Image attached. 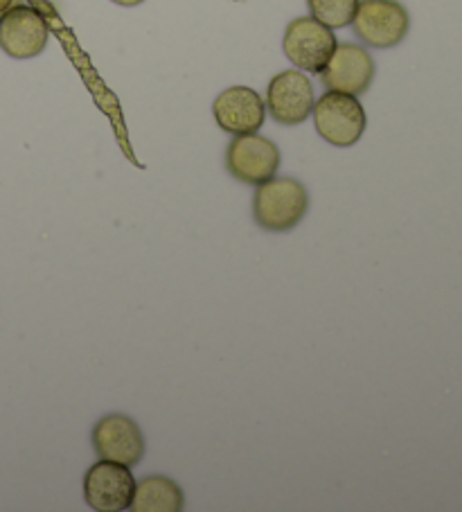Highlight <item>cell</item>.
I'll use <instances>...</instances> for the list:
<instances>
[{
    "label": "cell",
    "instance_id": "cell-1",
    "mask_svg": "<svg viewBox=\"0 0 462 512\" xmlns=\"http://www.w3.org/2000/svg\"><path fill=\"white\" fill-rule=\"evenodd\" d=\"M307 188L293 176H273L257 185L253 194V217L269 233H289L307 215Z\"/></svg>",
    "mask_w": 462,
    "mask_h": 512
},
{
    "label": "cell",
    "instance_id": "cell-2",
    "mask_svg": "<svg viewBox=\"0 0 462 512\" xmlns=\"http://www.w3.org/2000/svg\"><path fill=\"white\" fill-rule=\"evenodd\" d=\"M312 116L318 136L334 147L357 145L368 125L359 97L339 91L321 95V100L314 102Z\"/></svg>",
    "mask_w": 462,
    "mask_h": 512
},
{
    "label": "cell",
    "instance_id": "cell-3",
    "mask_svg": "<svg viewBox=\"0 0 462 512\" xmlns=\"http://www.w3.org/2000/svg\"><path fill=\"white\" fill-rule=\"evenodd\" d=\"M354 34L375 50L399 46L411 30V16L399 0H359Z\"/></svg>",
    "mask_w": 462,
    "mask_h": 512
},
{
    "label": "cell",
    "instance_id": "cell-4",
    "mask_svg": "<svg viewBox=\"0 0 462 512\" xmlns=\"http://www.w3.org/2000/svg\"><path fill=\"white\" fill-rule=\"evenodd\" d=\"M336 46H339V41H336L334 30L316 21L314 16L293 19L287 25V30H284L282 39L284 55H287L291 64L302 70V73L314 75H321V70L330 61Z\"/></svg>",
    "mask_w": 462,
    "mask_h": 512
},
{
    "label": "cell",
    "instance_id": "cell-5",
    "mask_svg": "<svg viewBox=\"0 0 462 512\" xmlns=\"http://www.w3.org/2000/svg\"><path fill=\"white\" fill-rule=\"evenodd\" d=\"M136 485L129 465L100 458L84 476V499L97 512H122L131 508Z\"/></svg>",
    "mask_w": 462,
    "mask_h": 512
},
{
    "label": "cell",
    "instance_id": "cell-6",
    "mask_svg": "<svg viewBox=\"0 0 462 512\" xmlns=\"http://www.w3.org/2000/svg\"><path fill=\"white\" fill-rule=\"evenodd\" d=\"M314 86L302 70H284L275 75L266 88V111L284 127L302 125L314 111Z\"/></svg>",
    "mask_w": 462,
    "mask_h": 512
},
{
    "label": "cell",
    "instance_id": "cell-7",
    "mask_svg": "<svg viewBox=\"0 0 462 512\" xmlns=\"http://www.w3.org/2000/svg\"><path fill=\"white\" fill-rule=\"evenodd\" d=\"M50 28L39 10L30 5H12L0 14V50L12 59L39 57L48 46Z\"/></svg>",
    "mask_w": 462,
    "mask_h": 512
},
{
    "label": "cell",
    "instance_id": "cell-8",
    "mask_svg": "<svg viewBox=\"0 0 462 512\" xmlns=\"http://www.w3.org/2000/svg\"><path fill=\"white\" fill-rule=\"evenodd\" d=\"M280 161V147L260 134L235 136L226 149V167L230 176L248 185H260L273 179Z\"/></svg>",
    "mask_w": 462,
    "mask_h": 512
},
{
    "label": "cell",
    "instance_id": "cell-9",
    "mask_svg": "<svg viewBox=\"0 0 462 512\" xmlns=\"http://www.w3.org/2000/svg\"><path fill=\"white\" fill-rule=\"evenodd\" d=\"M91 443L97 458L115 461L122 465H138L145 456V436L140 425L124 413H109L97 420L93 427Z\"/></svg>",
    "mask_w": 462,
    "mask_h": 512
},
{
    "label": "cell",
    "instance_id": "cell-10",
    "mask_svg": "<svg viewBox=\"0 0 462 512\" xmlns=\"http://www.w3.org/2000/svg\"><path fill=\"white\" fill-rule=\"evenodd\" d=\"M377 66L370 52L357 43H339L330 61L321 70V79L327 91L348 95H363L372 86Z\"/></svg>",
    "mask_w": 462,
    "mask_h": 512
},
{
    "label": "cell",
    "instance_id": "cell-11",
    "mask_svg": "<svg viewBox=\"0 0 462 512\" xmlns=\"http://www.w3.org/2000/svg\"><path fill=\"white\" fill-rule=\"evenodd\" d=\"M212 116L219 129L230 136L257 134L266 120V104L255 88L230 86L217 95L212 104Z\"/></svg>",
    "mask_w": 462,
    "mask_h": 512
},
{
    "label": "cell",
    "instance_id": "cell-12",
    "mask_svg": "<svg viewBox=\"0 0 462 512\" xmlns=\"http://www.w3.org/2000/svg\"><path fill=\"white\" fill-rule=\"evenodd\" d=\"M185 506L183 490L167 476H147L136 485L131 508L136 512H181Z\"/></svg>",
    "mask_w": 462,
    "mask_h": 512
},
{
    "label": "cell",
    "instance_id": "cell-13",
    "mask_svg": "<svg viewBox=\"0 0 462 512\" xmlns=\"http://www.w3.org/2000/svg\"><path fill=\"white\" fill-rule=\"evenodd\" d=\"M309 14L332 30L348 28L357 14L359 0H307Z\"/></svg>",
    "mask_w": 462,
    "mask_h": 512
},
{
    "label": "cell",
    "instance_id": "cell-14",
    "mask_svg": "<svg viewBox=\"0 0 462 512\" xmlns=\"http://www.w3.org/2000/svg\"><path fill=\"white\" fill-rule=\"evenodd\" d=\"M115 5H122V7H136L140 3H145V0H111Z\"/></svg>",
    "mask_w": 462,
    "mask_h": 512
},
{
    "label": "cell",
    "instance_id": "cell-15",
    "mask_svg": "<svg viewBox=\"0 0 462 512\" xmlns=\"http://www.w3.org/2000/svg\"><path fill=\"white\" fill-rule=\"evenodd\" d=\"M14 5V0H0V14H5Z\"/></svg>",
    "mask_w": 462,
    "mask_h": 512
}]
</instances>
